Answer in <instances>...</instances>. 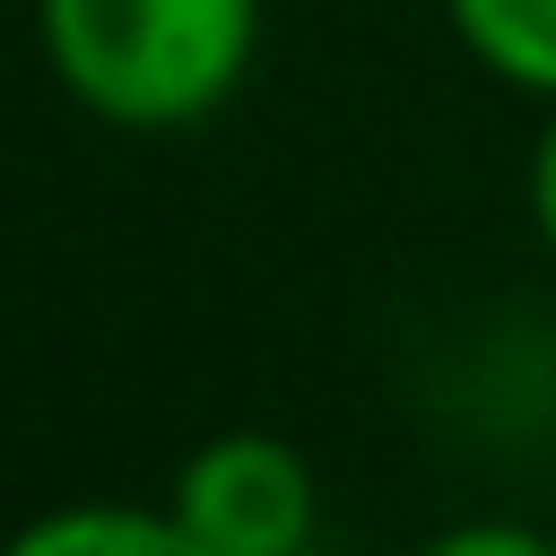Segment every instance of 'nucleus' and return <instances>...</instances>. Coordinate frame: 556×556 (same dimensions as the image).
Returning a JSON list of instances; mask_svg holds the SVG:
<instances>
[{
  "instance_id": "f257e3e1",
  "label": "nucleus",
  "mask_w": 556,
  "mask_h": 556,
  "mask_svg": "<svg viewBox=\"0 0 556 556\" xmlns=\"http://www.w3.org/2000/svg\"><path fill=\"white\" fill-rule=\"evenodd\" d=\"M52 78L122 130L217 113L261 43V0H35Z\"/></svg>"
},
{
  "instance_id": "f03ea898",
  "label": "nucleus",
  "mask_w": 556,
  "mask_h": 556,
  "mask_svg": "<svg viewBox=\"0 0 556 556\" xmlns=\"http://www.w3.org/2000/svg\"><path fill=\"white\" fill-rule=\"evenodd\" d=\"M174 521L191 556H295L313 539V469L278 434H217L174 478Z\"/></svg>"
},
{
  "instance_id": "7ed1b4c3",
  "label": "nucleus",
  "mask_w": 556,
  "mask_h": 556,
  "mask_svg": "<svg viewBox=\"0 0 556 556\" xmlns=\"http://www.w3.org/2000/svg\"><path fill=\"white\" fill-rule=\"evenodd\" d=\"M469 61H486L504 87L556 104V0H443Z\"/></svg>"
},
{
  "instance_id": "20e7f679",
  "label": "nucleus",
  "mask_w": 556,
  "mask_h": 556,
  "mask_svg": "<svg viewBox=\"0 0 556 556\" xmlns=\"http://www.w3.org/2000/svg\"><path fill=\"white\" fill-rule=\"evenodd\" d=\"M9 556H191V530L174 513L139 504H61L9 539Z\"/></svg>"
},
{
  "instance_id": "39448f33",
  "label": "nucleus",
  "mask_w": 556,
  "mask_h": 556,
  "mask_svg": "<svg viewBox=\"0 0 556 556\" xmlns=\"http://www.w3.org/2000/svg\"><path fill=\"white\" fill-rule=\"evenodd\" d=\"M547 539L539 530H513V521H469V530H443V556H539Z\"/></svg>"
},
{
  "instance_id": "423d86ee",
  "label": "nucleus",
  "mask_w": 556,
  "mask_h": 556,
  "mask_svg": "<svg viewBox=\"0 0 556 556\" xmlns=\"http://www.w3.org/2000/svg\"><path fill=\"white\" fill-rule=\"evenodd\" d=\"M530 226H539V243L556 252V113H547V130H539V148H530Z\"/></svg>"
}]
</instances>
